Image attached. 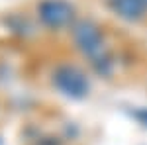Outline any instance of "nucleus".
Instances as JSON below:
<instances>
[{"label": "nucleus", "mask_w": 147, "mask_h": 145, "mask_svg": "<svg viewBox=\"0 0 147 145\" xmlns=\"http://www.w3.org/2000/svg\"><path fill=\"white\" fill-rule=\"evenodd\" d=\"M75 37H77V43L80 45V49L90 57L94 63H108L106 53H104L100 30L96 26H92L90 22L79 24L77 30H75Z\"/></svg>", "instance_id": "f257e3e1"}, {"label": "nucleus", "mask_w": 147, "mask_h": 145, "mask_svg": "<svg viewBox=\"0 0 147 145\" xmlns=\"http://www.w3.org/2000/svg\"><path fill=\"white\" fill-rule=\"evenodd\" d=\"M55 84L69 96H82L88 90L86 77L75 67H61L55 73Z\"/></svg>", "instance_id": "f03ea898"}, {"label": "nucleus", "mask_w": 147, "mask_h": 145, "mask_svg": "<svg viewBox=\"0 0 147 145\" xmlns=\"http://www.w3.org/2000/svg\"><path fill=\"white\" fill-rule=\"evenodd\" d=\"M41 18L49 26H65L73 18V8L63 0H47L41 4Z\"/></svg>", "instance_id": "7ed1b4c3"}, {"label": "nucleus", "mask_w": 147, "mask_h": 145, "mask_svg": "<svg viewBox=\"0 0 147 145\" xmlns=\"http://www.w3.org/2000/svg\"><path fill=\"white\" fill-rule=\"evenodd\" d=\"M108 2L112 10L125 20H139L145 12V6L141 0H108Z\"/></svg>", "instance_id": "20e7f679"}, {"label": "nucleus", "mask_w": 147, "mask_h": 145, "mask_svg": "<svg viewBox=\"0 0 147 145\" xmlns=\"http://www.w3.org/2000/svg\"><path fill=\"white\" fill-rule=\"evenodd\" d=\"M141 2H143V6H145V10H147V0H141Z\"/></svg>", "instance_id": "39448f33"}]
</instances>
